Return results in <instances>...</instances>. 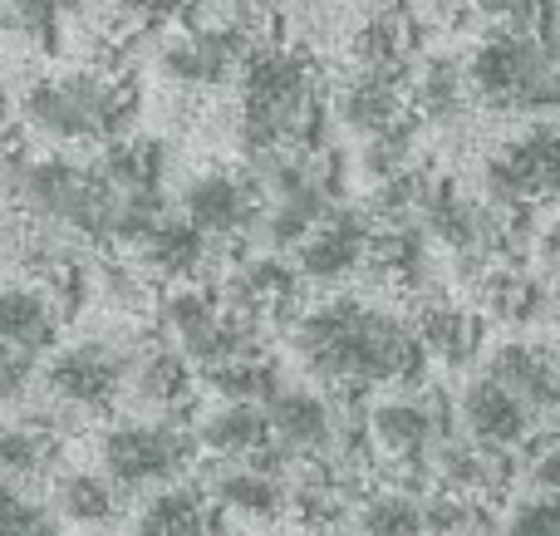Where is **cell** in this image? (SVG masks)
I'll return each mask as SVG.
<instances>
[{
  "label": "cell",
  "mask_w": 560,
  "mask_h": 536,
  "mask_svg": "<svg viewBox=\"0 0 560 536\" xmlns=\"http://www.w3.org/2000/svg\"><path fill=\"white\" fill-rule=\"evenodd\" d=\"M290 350L325 394H369L418 384L428 354L408 315L369 295H325L290 315Z\"/></svg>",
  "instance_id": "6da1fadb"
},
{
  "label": "cell",
  "mask_w": 560,
  "mask_h": 536,
  "mask_svg": "<svg viewBox=\"0 0 560 536\" xmlns=\"http://www.w3.org/2000/svg\"><path fill=\"white\" fill-rule=\"evenodd\" d=\"M236 133L246 158L271 148H310V128L319 114V65L300 45H261L252 49L236 79Z\"/></svg>",
  "instance_id": "7a4b0ae2"
},
{
  "label": "cell",
  "mask_w": 560,
  "mask_h": 536,
  "mask_svg": "<svg viewBox=\"0 0 560 536\" xmlns=\"http://www.w3.org/2000/svg\"><path fill=\"white\" fill-rule=\"evenodd\" d=\"M128 84L104 65L39 74L20 89V124L49 148H98L128 128Z\"/></svg>",
  "instance_id": "3957f363"
},
{
  "label": "cell",
  "mask_w": 560,
  "mask_h": 536,
  "mask_svg": "<svg viewBox=\"0 0 560 536\" xmlns=\"http://www.w3.org/2000/svg\"><path fill=\"white\" fill-rule=\"evenodd\" d=\"M467 79L477 104L497 114H560V39L546 30L482 35V45L467 55Z\"/></svg>",
  "instance_id": "277c9868"
},
{
  "label": "cell",
  "mask_w": 560,
  "mask_h": 536,
  "mask_svg": "<svg viewBox=\"0 0 560 536\" xmlns=\"http://www.w3.org/2000/svg\"><path fill=\"white\" fill-rule=\"evenodd\" d=\"M192 458L197 439L177 419L128 413L98 433V473L124 498H153L163 488H177L192 473Z\"/></svg>",
  "instance_id": "5b68a950"
},
{
  "label": "cell",
  "mask_w": 560,
  "mask_h": 536,
  "mask_svg": "<svg viewBox=\"0 0 560 536\" xmlns=\"http://www.w3.org/2000/svg\"><path fill=\"white\" fill-rule=\"evenodd\" d=\"M163 330L167 345L187 360V370L202 380L261 354V325L207 286H177L163 295Z\"/></svg>",
  "instance_id": "8992f818"
},
{
  "label": "cell",
  "mask_w": 560,
  "mask_h": 536,
  "mask_svg": "<svg viewBox=\"0 0 560 536\" xmlns=\"http://www.w3.org/2000/svg\"><path fill=\"white\" fill-rule=\"evenodd\" d=\"M453 429H457L453 409L433 389H418V384L378 394L374 409L364 413L369 453H378L404 482H423V488H428V463H433V453L443 448Z\"/></svg>",
  "instance_id": "52a82bcc"
},
{
  "label": "cell",
  "mask_w": 560,
  "mask_h": 536,
  "mask_svg": "<svg viewBox=\"0 0 560 536\" xmlns=\"http://www.w3.org/2000/svg\"><path fill=\"white\" fill-rule=\"evenodd\" d=\"M59 330V295L35 281H0V404H30Z\"/></svg>",
  "instance_id": "ba28073f"
},
{
  "label": "cell",
  "mask_w": 560,
  "mask_h": 536,
  "mask_svg": "<svg viewBox=\"0 0 560 536\" xmlns=\"http://www.w3.org/2000/svg\"><path fill=\"white\" fill-rule=\"evenodd\" d=\"M266 429H271V448L295 473L335 458L345 443H354L364 433L345 419L335 394L315 389V384H280L266 399Z\"/></svg>",
  "instance_id": "9c48e42d"
},
{
  "label": "cell",
  "mask_w": 560,
  "mask_h": 536,
  "mask_svg": "<svg viewBox=\"0 0 560 536\" xmlns=\"http://www.w3.org/2000/svg\"><path fill=\"white\" fill-rule=\"evenodd\" d=\"M290 478L295 468L276 448H261L256 458H207L197 488L217 517L266 527V522L290 517Z\"/></svg>",
  "instance_id": "30bf717a"
},
{
  "label": "cell",
  "mask_w": 560,
  "mask_h": 536,
  "mask_svg": "<svg viewBox=\"0 0 560 536\" xmlns=\"http://www.w3.org/2000/svg\"><path fill=\"white\" fill-rule=\"evenodd\" d=\"M482 197L512 217L536 202H560V128L536 124L506 138L482 163Z\"/></svg>",
  "instance_id": "8fae6325"
},
{
  "label": "cell",
  "mask_w": 560,
  "mask_h": 536,
  "mask_svg": "<svg viewBox=\"0 0 560 536\" xmlns=\"http://www.w3.org/2000/svg\"><path fill=\"white\" fill-rule=\"evenodd\" d=\"M256 49V35L246 30H226V25H183L158 45V74L167 79L183 94H207V89H222L232 79H242L246 59Z\"/></svg>",
  "instance_id": "7c38bea8"
},
{
  "label": "cell",
  "mask_w": 560,
  "mask_h": 536,
  "mask_svg": "<svg viewBox=\"0 0 560 536\" xmlns=\"http://www.w3.org/2000/svg\"><path fill=\"white\" fill-rule=\"evenodd\" d=\"M413 74V69H408ZM408 74H394V69H354L335 79L329 89V114L345 133H354L359 143L369 138H384L394 128L413 124V94H408Z\"/></svg>",
  "instance_id": "4fadbf2b"
},
{
  "label": "cell",
  "mask_w": 560,
  "mask_h": 536,
  "mask_svg": "<svg viewBox=\"0 0 560 536\" xmlns=\"http://www.w3.org/2000/svg\"><path fill=\"white\" fill-rule=\"evenodd\" d=\"M177 217L192 222L207 242H236V236H256L261 222V202H256L246 173H226V167H207L192 173L177 197Z\"/></svg>",
  "instance_id": "5bb4252c"
},
{
  "label": "cell",
  "mask_w": 560,
  "mask_h": 536,
  "mask_svg": "<svg viewBox=\"0 0 560 536\" xmlns=\"http://www.w3.org/2000/svg\"><path fill=\"white\" fill-rule=\"evenodd\" d=\"M369 256H374V222H369L359 207L354 212L335 207V212L295 246V276L305 286H345L364 271Z\"/></svg>",
  "instance_id": "9a60e30c"
},
{
  "label": "cell",
  "mask_w": 560,
  "mask_h": 536,
  "mask_svg": "<svg viewBox=\"0 0 560 536\" xmlns=\"http://www.w3.org/2000/svg\"><path fill=\"white\" fill-rule=\"evenodd\" d=\"M453 423H457V433H467L472 443H482V448H492V453H506V458H522V453L541 439V429H536V423L516 409V399H506L487 374H472V380L457 389Z\"/></svg>",
  "instance_id": "2e32d148"
},
{
  "label": "cell",
  "mask_w": 560,
  "mask_h": 536,
  "mask_svg": "<svg viewBox=\"0 0 560 536\" xmlns=\"http://www.w3.org/2000/svg\"><path fill=\"white\" fill-rule=\"evenodd\" d=\"M187 394H192V370H187L183 354H177L167 340H143V335H133L124 399H133L138 413L177 419V409L187 404Z\"/></svg>",
  "instance_id": "e0dca14e"
},
{
  "label": "cell",
  "mask_w": 560,
  "mask_h": 536,
  "mask_svg": "<svg viewBox=\"0 0 560 536\" xmlns=\"http://www.w3.org/2000/svg\"><path fill=\"white\" fill-rule=\"evenodd\" d=\"M300 276H295V261H285L280 252H252L232 266V276L222 281V301L236 305L242 315H252L256 325L276 321V315H290L300 301Z\"/></svg>",
  "instance_id": "ac0fdd59"
},
{
  "label": "cell",
  "mask_w": 560,
  "mask_h": 536,
  "mask_svg": "<svg viewBox=\"0 0 560 536\" xmlns=\"http://www.w3.org/2000/svg\"><path fill=\"white\" fill-rule=\"evenodd\" d=\"M49 512L79 532H114L128 512V498L98 468H59L49 478Z\"/></svg>",
  "instance_id": "d6986e66"
},
{
  "label": "cell",
  "mask_w": 560,
  "mask_h": 536,
  "mask_svg": "<svg viewBox=\"0 0 560 536\" xmlns=\"http://www.w3.org/2000/svg\"><path fill=\"white\" fill-rule=\"evenodd\" d=\"M413 45H418L413 10H404L398 0L374 5L369 15H359L354 30H349V39H345L349 65L354 69H394V74H408Z\"/></svg>",
  "instance_id": "ffe728a7"
},
{
  "label": "cell",
  "mask_w": 560,
  "mask_h": 536,
  "mask_svg": "<svg viewBox=\"0 0 560 536\" xmlns=\"http://www.w3.org/2000/svg\"><path fill=\"white\" fill-rule=\"evenodd\" d=\"M217 256V242H207L192 222H183L177 212H167L158 222V232L138 246V266H143L153 281H177V286H197L207 276Z\"/></svg>",
  "instance_id": "44dd1931"
},
{
  "label": "cell",
  "mask_w": 560,
  "mask_h": 536,
  "mask_svg": "<svg viewBox=\"0 0 560 536\" xmlns=\"http://www.w3.org/2000/svg\"><path fill=\"white\" fill-rule=\"evenodd\" d=\"M408 94H413V118L433 128H457L472 114V79H467V59L433 55L408 74Z\"/></svg>",
  "instance_id": "7402d4cb"
},
{
  "label": "cell",
  "mask_w": 560,
  "mask_h": 536,
  "mask_svg": "<svg viewBox=\"0 0 560 536\" xmlns=\"http://www.w3.org/2000/svg\"><path fill=\"white\" fill-rule=\"evenodd\" d=\"M124 536H222V527H217V512L202 498V488L177 482V488H163L138 502Z\"/></svg>",
  "instance_id": "603a6c76"
},
{
  "label": "cell",
  "mask_w": 560,
  "mask_h": 536,
  "mask_svg": "<svg viewBox=\"0 0 560 536\" xmlns=\"http://www.w3.org/2000/svg\"><path fill=\"white\" fill-rule=\"evenodd\" d=\"M197 448L207 458H256L261 448H271V429H266V404H236L217 399L202 413V423L192 429Z\"/></svg>",
  "instance_id": "cb8c5ba5"
},
{
  "label": "cell",
  "mask_w": 560,
  "mask_h": 536,
  "mask_svg": "<svg viewBox=\"0 0 560 536\" xmlns=\"http://www.w3.org/2000/svg\"><path fill=\"white\" fill-rule=\"evenodd\" d=\"M59 473V439L30 419H0V482L35 488Z\"/></svg>",
  "instance_id": "d4e9b609"
},
{
  "label": "cell",
  "mask_w": 560,
  "mask_h": 536,
  "mask_svg": "<svg viewBox=\"0 0 560 536\" xmlns=\"http://www.w3.org/2000/svg\"><path fill=\"white\" fill-rule=\"evenodd\" d=\"M413 330H418V345H423L428 360H443V364H467L477 354V345H482L477 315L443 301V295H428L423 311L413 315Z\"/></svg>",
  "instance_id": "484cf974"
},
{
  "label": "cell",
  "mask_w": 560,
  "mask_h": 536,
  "mask_svg": "<svg viewBox=\"0 0 560 536\" xmlns=\"http://www.w3.org/2000/svg\"><path fill=\"white\" fill-rule=\"evenodd\" d=\"M0 536H69V532L35 488L0 482Z\"/></svg>",
  "instance_id": "4316f807"
},
{
  "label": "cell",
  "mask_w": 560,
  "mask_h": 536,
  "mask_svg": "<svg viewBox=\"0 0 560 536\" xmlns=\"http://www.w3.org/2000/svg\"><path fill=\"white\" fill-rule=\"evenodd\" d=\"M463 10L487 35H522V30H541L546 20V0H463Z\"/></svg>",
  "instance_id": "83f0119b"
},
{
  "label": "cell",
  "mask_w": 560,
  "mask_h": 536,
  "mask_svg": "<svg viewBox=\"0 0 560 536\" xmlns=\"http://www.w3.org/2000/svg\"><path fill=\"white\" fill-rule=\"evenodd\" d=\"M84 0H0V30H15V35H49L59 20L79 15Z\"/></svg>",
  "instance_id": "f1b7e54d"
},
{
  "label": "cell",
  "mask_w": 560,
  "mask_h": 536,
  "mask_svg": "<svg viewBox=\"0 0 560 536\" xmlns=\"http://www.w3.org/2000/svg\"><path fill=\"white\" fill-rule=\"evenodd\" d=\"M506 536H560V492L516 502L512 522H506Z\"/></svg>",
  "instance_id": "f546056e"
},
{
  "label": "cell",
  "mask_w": 560,
  "mask_h": 536,
  "mask_svg": "<svg viewBox=\"0 0 560 536\" xmlns=\"http://www.w3.org/2000/svg\"><path fill=\"white\" fill-rule=\"evenodd\" d=\"M197 5L207 10V25H226V30L256 35V25L271 15L276 0H197Z\"/></svg>",
  "instance_id": "4dcf8cb0"
},
{
  "label": "cell",
  "mask_w": 560,
  "mask_h": 536,
  "mask_svg": "<svg viewBox=\"0 0 560 536\" xmlns=\"http://www.w3.org/2000/svg\"><path fill=\"white\" fill-rule=\"evenodd\" d=\"M183 5H192V0H114V10L128 25H163V20H173Z\"/></svg>",
  "instance_id": "1f68e13d"
},
{
  "label": "cell",
  "mask_w": 560,
  "mask_h": 536,
  "mask_svg": "<svg viewBox=\"0 0 560 536\" xmlns=\"http://www.w3.org/2000/svg\"><path fill=\"white\" fill-rule=\"evenodd\" d=\"M541 261H546V271H560V212L541 226Z\"/></svg>",
  "instance_id": "d6a6232c"
},
{
  "label": "cell",
  "mask_w": 560,
  "mask_h": 536,
  "mask_svg": "<svg viewBox=\"0 0 560 536\" xmlns=\"http://www.w3.org/2000/svg\"><path fill=\"white\" fill-rule=\"evenodd\" d=\"M10 158H15V143H10V133H5V98H0V173H5Z\"/></svg>",
  "instance_id": "836d02e7"
}]
</instances>
